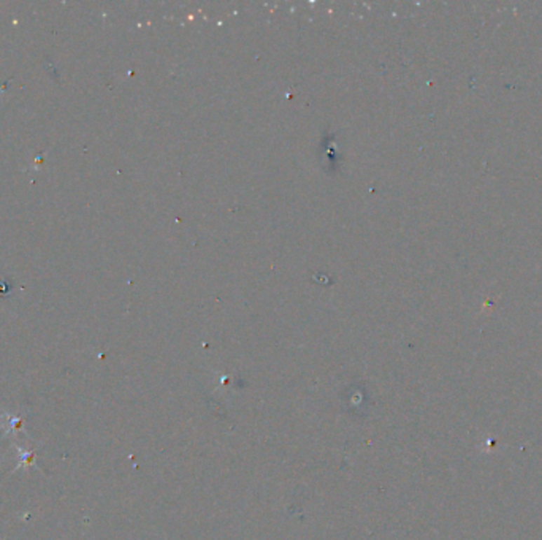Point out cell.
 I'll list each match as a JSON object with an SVG mask.
<instances>
[]
</instances>
